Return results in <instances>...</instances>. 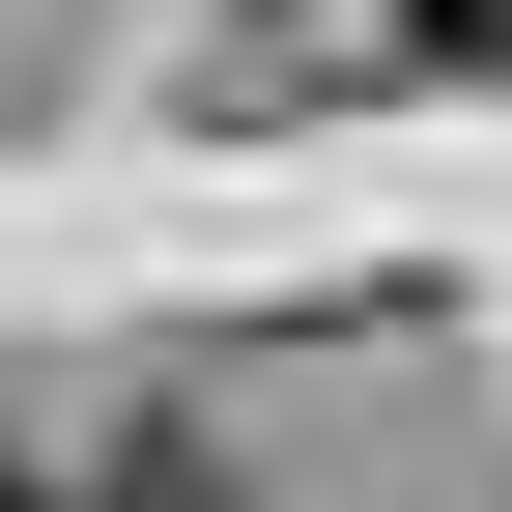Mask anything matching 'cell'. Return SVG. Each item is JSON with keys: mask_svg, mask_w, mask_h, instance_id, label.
Here are the masks:
<instances>
[{"mask_svg": "<svg viewBox=\"0 0 512 512\" xmlns=\"http://www.w3.org/2000/svg\"><path fill=\"white\" fill-rule=\"evenodd\" d=\"M399 57H512V0H399Z\"/></svg>", "mask_w": 512, "mask_h": 512, "instance_id": "obj_1", "label": "cell"}, {"mask_svg": "<svg viewBox=\"0 0 512 512\" xmlns=\"http://www.w3.org/2000/svg\"><path fill=\"white\" fill-rule=\"evenodd\" d=\"M86 512H228V484H200V456H114V484H86Z\"/></svg>", "mask_w": 512, "mask_h": 512, "instance_id": "obj_2", "label": "cell"}, {"mask_svg": "<svg viewBox=\"0 0 512 512\" xmlns=\"http://www.w3.org/2000/svg\"><path fill=\"white\" fill-rule=\"evenodd\" d=\"M0 512H57V484H29V456H0Z\"/></svg>", "mask_w": 512, "mask_h": 512, "instance_id": "obj_3", "label": "cell"}]
</instances>
